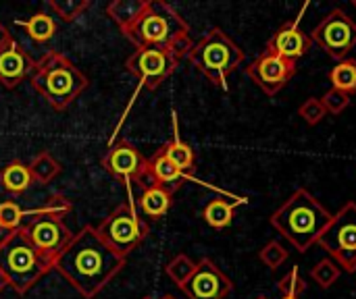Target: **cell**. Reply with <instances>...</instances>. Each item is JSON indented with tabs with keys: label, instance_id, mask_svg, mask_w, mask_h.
I'll return each instance as SVG.
<instances>
[{
	"label": "cell",
	"instance_id": "22",
	"mask_svg": "<svg viewBox=\"0 0 356 299\" xmlns=\"http://www.w3.org/2000/svg\"><path fill=\"white\" fill-rule=\"evenodd\" d=\"M27 166H29L33 183L38 185H48L60 175V162L50 152H40Z\"/></svg>",
	"mask_w": 356,
	"mask_h": 299
},
{
	"label": "cell",
	"instance_id": "1",
	"mask_svg": "<svg viewBox=\"0 0 356 299\" xmlns=\"http://www.w3.org/2000/svg\"><path fill=\"white\" fill-rule=\"evenodd\" d=\"M125 266V258L115 254L96 233V227L86 225L73 235L63 254L54 260V271L81 296L94 299Z\"/></svg>",
	"mask_w": 356,
	"mask_h": 299
},
{
	"label": "cell",
	"instance_id": "6",
	"mask_svg": "<svg viewBox=\"0 0 356 299\" xmlns=\"http://www.w3.org/2000/svg\"><path fill=\"white\" fill-rule=\"evenodd\" d=\"M69 212H71V202L54 194L46 200V204L38 212L31 214L29 223L21 225V231L31 241V246L52 264L73 239V233L65 223V216Z\"/></svg>",
	"mask_w": 356,
	"mask_h": 299
},
{
	"label": "cell",
	"instance_id": "34",
	"mask_svg": "<svg viewBox=\"0 0 356 299\" xmlns=\"http://www.w3.org/2000/svg\"><path fill=\"white\" fill-rule=\"evenodd\" d=\"M13 42V35H10V31L0 23V50H4L8 44Z\"/></svg>",
	"mask_w": 356,
	"mask_h": 299
},
{
	"label": "cell",
	"instance_id": "31",
	"mask_svg": "<svg viewBox=\"0 0 356 299\" xmlns=\"http://www.w3.org/2000/svg\"><path fill=\"white\" fill-rule=\"evenodd\" d=\"M307 281L305 277L300 275V268L294 266L282 281H280V291L286 296V298H300L305 291H307Z\"/></svg>",
	"mask_w": 356,
	"mask_h": 299
},
{
	"label": "cell",
	"instance_id": "23",
	"mask_svg": "<svg viewBox=\"0 0 356 299\" xmlns=\"http://www.w3.org/2000/svg\"><path fill=\"white\" fill-rule=\"evenodd\" d=\"M17 25H21L25 29V33L38 44L52 40V35L56 33V23L48 12H35L27 21H17Z\"/></svg>",
	"mask_w": 356,
	"mask_h": 299
},
{
	"label": "cell",
	"instance_id": "26",
	"mask_svg": "<svg viewBox=\"0 0 356 299\" xmlns=\"http://www.w3.org/2000/svg\"><path fill=\"white\" fill-rule=\"evenodd\" d=\"M194 271H196V262H194L190 256H186V254H177V256L165 266V275H167L177 287H181V285L194 275Z\"/></svg>",
	"mask_w": 356,
	"mask_h": 299
},
{
	"label": "cell",
	"instance_id": "24",
	"mask_svg": "<svg viewBox=\"0 0 356 299\" xmlns=\"http://www.w3.org/2000/svg\"><path fill=\"white\" fill-rule=\"evenodd\" d=\"M236 206L238 204H232L227 200H211L204 210H202V219L209 227L213 229H225L232 225L234 221V214H236Z\"/></svg>",
	"mask_w": 356,
	"mask_h": 299
},
{
	"label": "cell",
	"instance_id": "12",
	"mask_svg": "<svg viewBox=\"0 0 356 299\" xmlns=\"http://www.w3.org/2000/svg\"><path fill=\"white\" fill-rule=\"evenodd\" d=\"M246 75L254 81V85H259L267 96H275L280 94L290 79L296 75V62L277 56L271 50H263L248 67H246Z\"/></svg>",
	"mask_w": 356,
	"mask_h": 299
},
{
	"label": "cell",
	"instance_id": "2",
	"mask_svg": "<svg viewBox=\"0 0 356 299\" xmlns=\"http://www.w3.org/2000/svg\"><path fill=\"white\" fill-rule=\"evenodd\" d=\"M123 35L140 48H159L171 52L177 60L188 58L194 44L188 21L167 2L148 0L138 21L123 31Z\"/></svg>",
	"mask_w": 356,
	"mask_h": 299
},
{
	"label": "cell",
	"instance_id": "30",
	"mask_svg": "<svg viewBox=\"0 0 356 299\" xmlns=\"http://www.w3.org/2000/svg\"><path fill=\"white\" fill-rule=\"evenodd\" d=\"M261 262L269 268V271H277L286 260H288V250L277 244V241H269L261 252H259Z\"/></svg>",
	"mask_w": 356,
	"mask_h": 299
},
{
	"label": "cell",
	"instance_id": "3",
	"mask_svg": "<svg viewBox=\"0 0 356 299\" xmlns=\"http://www.w3.org/2000/svg\"><path fill=\"white\" fill-rule=\"evenodd\" d=\"M332 219L334 214L309 189L300 187L269 216V225L290 241L298 254H307L330 227Z\"/></svg>",
	"mask_w": 356,
	"mask_h": 299
},
{
	"label": "cell",
	"instance_id": "29",
	"mask_svg": "<svg viewBox=\"0 0 356 299\" xmlns=\"http://www.w3.org/2000/svg\"><path fill=\"white\" fill-rule=\"evenodd\" d=\"M23 221V210L17 202H2L0 204V237L17 231Z\"/></svg>",
	"mask_w": 356,
	"mask_h": 299
},
{
	"label": "cell",
	"instance_id": "27",
	"mask_svg": "<svg viewBox=\"0 0 356 299\" xmlns=\"http://www.w3.org/2000/svg\"><path fill=\"white\" fill-rule=\"evenodd\" d=\"M90 0H50V10H54L60 21L73 23L90 8Z\"/></svg>",
	"mask_w": 356,
	"mask_h": 299
},
{
	"label": "cell",
	"instance_id": "28",
	"mask_svg": "<svg viewBox=\"0 0 356 299\" xmlns=\"http://www.w3.org/2000/svg\"><path fill=\"white\" fill-rule=\"evenodd\" d=\"M340 273H342V268H340L332 258H323V260L317 262V266L311 271V279H313L321 289H330V287L338 281Z\"/></svg>",
	"mask_w": 356,
	"mask_h": 299
},
{
	"label": "cell",
	"instance_id": "39",
	"mask_svg": "<svg viewBox=\"0 0 356 299\" xmlns=\"http://www.w3.org/2000/svg\"><path fill=\"white\" fill-rule=\"evenodd\" d=\"M353 4H355V8H356V0H353Z\"/></svg>",
	"mask_w": 356,
	"mask_h": 299
},
{
	"label": "cell",
	"instance_id": "33",
	"mask_svg": "<svg viewBox=\"0 0 356 299\" xmlns=\"http://www.w3.org/2000/svg\"><path fill=\"white\" fill-rule=\"evenodd\" d=\"M323 106H325V112H332V114H340L342 110H346L350 106V96L340 92V89H327L325 96L321 98Z\"/></svg>",
	"mask_w": 356,
	"mask_h": 299
},
{
	"label": "cell",
	"instance_id": "35",
	"mask_svg": "<svg viewBox=\"0 0 356 299\" xmlns=\"http://www.w3.org/2000/svg\"><path fill=\"white\" fill-rule=\"evenodd\" d=\"M6 287H8V285H6V279H4V275H2V271H0V293H2Z\"/></svg>",
	"mask_w": 356,
	"mask_h": 299
},
{
	"label": "cell",
	"instance_id": "38",
	"mask_svg": "<svg viewBox=\"0 0 356 299\" xmlns=\"http://www.w3.org/2000/svg\"><path fill=\"white\" fill-rule=\"evenodd\" d=\"M282 299H300V298H286V296H284V298Z\"/></svg>",
	"mask_w": 356,
	"mask_h": 299
},
{
	"label": "cell",
	"instance_id": "8",
	"mask_svg": "<svg viewBox=\"0 0 356 299\" xmlns=\"http://www.w3.org/2000/svg\"><path fill=\"white\" fill-rule=\"evenodd\" d=\"M317 246L346 273H356V202L344 204L319 235Z\"/></svg>",
	"mask_w": 356,
	"mask_h": 299
},
{
	"label": "cell",
	"instance_id": "32",
	"mask_svg": "<svg viewBox=\"0 0 356 299\" xmlns=\"http://www.w3.org/2000/svg\"><path fill=\"white\" fill-rule=\"evenodd\" d=\"M298 114L302 117V121L307 123V125H317V123H321L323 119H325V106H323V102H321V98H309V100H305L302 104H300V108H298Z\"/></svg>",
	"mask_w": 356,
	"mask_h": 299
},
{
	"label": "cell",
	"instance_id": "11",
	"mask_svg": "<svg viewBox=\"0 0 356 299\" xmlns=\"http://www.w3.org/2000/svg\"><path fill=\"white\" fill-rule=\"evenodd\" d=\"M177 65H179V60L171 52L159 50V48L134 50V54L125 60L127 73L138 77L140 85L150 92L159 89L161 83L167 81L175 73Z\"/></svg>",
	"mask_w": 356,
	"mask_h": 299
},
{
	"label": "cell",
	"instance_id": "21",
	"mask_svg": "<svg viewBox=\"0 0 356 299\" xmlns=\"http://www.w3.org/2000/svg\"><path fill=\"white\" fill-rule=\"evenodd\" d=\"M173 125H175V137L169 144L163 146V152L181 173H188L196 164V154H194V150L186 142L179 139V135H177V121H173Z\"/></svg>",
	"mask_w": 356,
	"mask_h": 299
},
{
	"label": "cell",
	"instance_id": "5",
	"mask_svg": "<svg viewBox=\"0 0 356 299\" xmlns=\"http://www.w3.org/2000/svg\"><path fill=\"white\" fill-rule=\"evenodd\" d=\"M52 268L54 264L31 246L21 227L0 237V271L15 293H27Z\"/></svg>",
	"mask_w": 356,
	"mask_h": 299
},
{
	"label": "cell",
	"instance_id": "15",
	"mask_svg": "<svg viewBox=\"0 0 356 299\" xmlns=\"http://www.w3.org/2000/svg\"><path fill=\"white\" fill-rule=\"evenodd\" d=\"M313 48V40L311 35L298 27L296 21H286L277 27V31L269 37L267 42V50L275 52L282 58L288 60H298L302 58L309 50Z\"/></svg>",
	"mask_w": 356,
	"mask_h": 299
},
{
	"label": "cell",
	"instance_id": "10",
	"mask_svg": "<svg viewBox=\"0 0 356 299\" xmlns=\"http://www.w3.org/2000/svg\"><path fill=\"white\" fill-rule=\"evenodd\" d=\"M313 44L334 60H344L356 46V21L342 8H332L311 31Z\"/></svg>",
	"mask_w": 356,
	"mask_h": 299
},
{
	"label": "cell",
	"instance_id": "40",
	"mask_svg": "<svg viewBox=\"0 0 356 299\" xmlns=\"http://www.w3.org/2000/svg\"><path fill=\"white\" fill-rule=\"evenodd\" d=\"M142 299H152V298H142Z\"/></svg>",
	"mask_w": 356,
	"mask_h": 299
},
{
	"label": "cell",
	"instance_id": "16",
	"mask_svg": "<svg viewBox=\"0 0 356 299\" xmlns=\"http://www.w3.org/2000/svg\"><path fill=\"white\" fill-rule=\"evenodd\" d=\"M33 67V58L17 40H13L4 50H0V83L6 89H15L25 77L31 75Z\"/></svg>",
	"mask_w": 356,
	"mask_h": 299
},
{
	"label": "cell",
	"instance_id": "25",
	"mask_svg": "<svg viewBox=\"0 0 356 299\" xmlns=\"http://www.w3.org/2000/svg\"><path fill=\"white\" fill-rule=\"evenodd\" d=\"M330 81L334 89H340L348 96L356 94V60L344 58L330 71Z\"/></svg>",
	"mask_w": 356,
	"mask_h": 299
},
{
	"label": "cell",
	"instance_id": "14",
	"mask_svg": "<svg viewBox=\"0 0 356 299\" xmlns=\"http://www.w3.org/2000/svg\"><path fill=\"white\" fill-rule=\"evenodd\" d=\"M102 169L117 179L136 181V183L144 185L148 160L140 154V150L131 142L119 139L117 144H113L108 148L106 156L102 158Z\"/></svg>",
	"mask_w": 356,
	"mask_h": 299
},
{
	"label": "cell",
	"instance_id": "36",
	"mask_svg": "<svg viewBox=\"0 0 356 299\" xmlns=\"http://www.w3.org/2000/svg\"><path fill=\"white\" fill-rule=\"evenodd\" d=\"M254 299H269L267 296H259V298H254Z\"/></svg>",
	"mask_w": 356,
	"mask_h": 299
},
{
	"label": "cell",
	"instance_id": "7",
	"mask_svg": "<svg viewBox=\"0 0 356 299\" xmlns=\"http://www.w3.org/2000/svg\"><path fill=\"white\" fill-rule=\"evenodd\" d=\"M244 50L219 27L209 29L188 54L192 67H196L213 85L227 92L229 75L244 62Z\"/></svg>",
	"mask_w": 356,
	"mask_h": 299
},
{
	"label": "cell",
	"instance_id": "18",
	"mask_svg": "<svg viewBox=\"0 0 356 299\" xmlns=\"http://www.w3.org/2000/svg\"><path fill=\"white\" fill-rule=\"evenodd\" d=\"M173 194L175 191L169 187H163L156 183H146L142 189V196L138 200V208L146 219L159 221L169 212V208L173 204Z\"/></svg>",
	"mask_w": 356,
	"mask_h": 299
},
{
	"label": "cell",
	"instance_id": "20",
	"mask_svg": "<svg viewBox=\"0 0 356 299\" xmlns=\"http://www.w3.org/2000/svg\"><path fill=\"white\" fill-rule=\"evenodd\" d=\"M33 183L29 166L23 164L21 160H13L6 166H2L0 171V185L8 191V194H23L29 185Z\"/></svg>",
	"mask_w": 356,
	"mask_h": 299
},
{
	"label": "cell",
	"instance_id": "13",
	"mask_svg": "<svg viewBox=\"0 0 356 299\" xmlns=\"http://www.w3.org/2000/svg\"><path fill=\"white\" fill-rule=\"evenodd\" d=\"M179 289L190 299H225L234 291V283L211 258H202Z\"/></svg>",
	"mask_w": 356,
	"mask_h": 299
},
{
	"label": "cell",
	"instance_id": "17",
	"mask_svg": "<svg viewBox=\"0 0 356 299\" xmlns=\"http://www.w3.org/2000/svg\"><path fill=\"white\" fill-rule=\"evenodd\" d=\"M186 173H181L161 150L154 152V156L148 160V171H146V183H156V185H163V187H169V189H177L181 185V181H186ZM144 183V185H146Z\"/></svg>",
	"mask_w": 356,
	"mask_h": 299
},
{
	"label": "cell",
	"instance_id": "37",
	"mask_svg": "<svg viewBox=\"0 0 356 299\" xmlns=\"http://www.w3.org/2000/svg\"><path fill=\"white\" fill-rule=\"evenodd\" d=\"M161 299H175L173 296H165V298H161Z\"/></svg>",
	"mask_w": 356,
	"mask_h": 299
},
{
	"label": "cell",
	"instance_id": "9",
	"mask_svg": "<svg viewBox=\"0 0 356 299\" xmlns=\"http://www.w3.org/2000/svg\"><path fill=\"white\" fill-rule=\"evenodd\" d=\"M98 237L119 256L127 258L148 235V225L131 204H119L98 227Z\"/></svg>",
	"mask_w": 356,
	"mask_h": 299
},
{
	"label": "cell",
	"instance_id": "4",
	"mask_svg": "<svg viewBox=\"0 0 356 299\" xmlns=\"http://www.w3.org/2000/svg\"><path fill=\"white\" fill-rule=\"evenodd\" d=\"M29 83L54 110L71 106L90 85L88 77L75 67V62L56 50L46 52L35 62Z\"/></svg>",
	"mask_w": 356,
	"mask_h": 299
},
{
	"label": "cell",
	"instance_id": "19",
	"mask_svg": "<svg viewBox=\"0 0 356 299\" xmlns=\"http://www.w3.org/2000/svg\"><path fill=\"white\" fill-rule=\"evenodd\" d=\"M146 4H148V0H113L106 6V15L123 33L138 21V17L146 8Z\"/></svg>",
	"mask_w": 356,
	"mask_h": 299
}]
</instances>
